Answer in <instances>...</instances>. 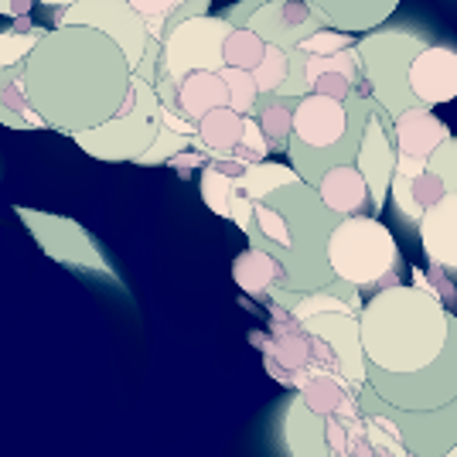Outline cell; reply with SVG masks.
I'll list each match as a JSON object with an SVG mask.
<instances>
[{"label":"cell","mask_w":457,"mask_h":457,"mask_svg":"<svg viewBox=\"0 0 457 457\" xmlns=\"http://www.w3.org/2000/svg\"><path fill=\"white\" fill-rule=\"evenodd\" d=\"M287 72H290V52L280 48V45H267V52L260 58V65L253 69V79H256V89L260 96L277 93L287 82Z\"/></svg>","instance_id":"e575fe53"},{"label":"cell","mask_w":457,"mask_h":457,"mask_svg":"<svg viewBox=\"0 0 457 457\" xmlns=\"http://www.w3.org/2000/svg\"><path fill=\"white\" fill-rule=\"evenodd\" d=\"M18 219L28 226V232L35 236V243L41 246V253L55 263L76 270H93V273H106L113 277L110 260L103 256V249L96 243L86 228L79 226L76 219H65V215H48L38 209H24L18 205Z\"/></svg>","instance_id":"4fadbf2b"},{"label":"cell","mask_w":457,"mask_h":457,"mask_svg":"<svg viewBox=\"0 0 457 457\" xmlns=\"http://www.w3.org/2000/svg\"><path fill=\"white\" fill-rule=\"evenodd\" d=\"M444 457H457V444H454V447H451V451H447Z\"/></svg>","instance_id":"ee69618b"},{"label":"cell","mask_w":457,"mask_h":457,"mask_svg":"<svg viewBox=\"0 0 457 457\" xmlns=\"http://www.w3.org/2000/svg\"><path fill=\"white\" fill-rule=\"evenodd\" d=\"M232 280L239 284L243 294L256 297V301H267L273 290H284L287 287V273L270 253L249 246L246 253L236 256V263H232Z\"/></svg>","instance_id":"484cf974"},{"label":"cell","mask_w":457,"mask_h":457,"mask_svg":"<svg viewBox=\"0 0 457 457\" xmlns=\"http://www.w3.org/2000/svg\"><path fill=\"white\" fill-rule=\"evenodd\" d=\"M406 86L417 103L423 106H440L457 99V45L451 41H430L406 72Z\"/></svg>","instance_id":"2e32d148"},{"label":"cell","mask_w":457,"mask_h":457,"mask_svg":"<svg viewBox=\"0 0 457 457\" xmlns=\"http://www.w3.org/2000/svg\"><path fill=\"white\" fill-rule=\"evenodd\" d=\"M451 137V127L430 113V106L413 103L403 113L393 116V147L396 157H413V161H430V154Z\"/></svg>","instance_id":"d6986e66"},{"label":"cell","mask_w":457,"mask_h":457,"mask_svg":"<svg viewBox=\"0 0 457 457\" xmlns=\"http://www.w3.org/2000/svg\"><path fill=\"white\" fill-rule=\"evenodd\" d=\"M228 24L222 14H198L171 24L161 38V55H157V76L178 82L188 72H219L222 69V41L228 35ZM154 76V79H157Z\"/></svg>","instance_id":"9c48e42d"},{"label":"cell","mask_w":457,"mask_h":457,"mask_svg":"<svg viewBox=\"0 0 457 457\" xmlns=\"http://www.w3.org/2000/svg\"><path fill=\"white\" fill-rule=\"evenodd\" d=\"M38 0H0V14L4 18H24Z\"/></svg>","instance_id":"b9f144b4"},{"label":"cell","mask_w":457,"mask_h":457,"mask_svg":"<svg viewBox=\"0 0 457 457\" xmlns=\"http://www.w3.org/2000/svg\"><path fill=\"white\" fill-rule=\"evenodd\" d=\"M161 106L181 113L185 120L195 123V120H202V116L209 113V110H215V106H228L226 82H222L219 72H205V69L188 72V76H181L174 82L171 93L161 96Z\"/></svg>","instance_id":"7402d4cb"},{"label":"cell","mask_w":457,"mask_h":457,"mask_svg":"<svg viewBox=\"0 0 457 457\" xmlns=\"http://www.w3.org/2000/svg\"><path fill=\"white\" fill-rule=\"evenodd\" d=\"M243 120H246V116L228 110V106H215V110H209L202 120H195V137H191V144L205 154L209 161L212 157H228V154L236 151L239 137H243Z\"/></svg>","instance_id":"4316f807"},{"label":"cell","mask_w":457,"mask_h":457,"mask_svg":"<svg viewBox=\"0 0 457 457\" xmlns=\"http://www.w3.org/2000/svg\"><path fill=\"white\" fill-rule=\"evenodd\" d=\"M0 127L11 130H48L24 93L21 65H0Z\"/></svg>","instance_id":"83f0119b"},{"label":"cell","mask_w":457,"mask_h":457,"mask_svg":"<svg viewBox=\"0 0 457 457\" xmlns=\"http://www.w3.org/2000/svg\"><path fill=\"white\" fill-rule=\"evenodd\" d=\"M335 222L338 215L318 198L314 185L290 181L253 202L243 232L249 246L270 253L284 267V294H311L335 280L324 256L328 232L335 228Z\"/></svg>","instance_id":"3957f363"},{"label":"cell","mask_w":457,"mask_h":457,"mask_svg":"<svg viewBox=\"0 0 457 457\" xmlns=\"http://www.w3.org/2000/svg\"><path fill=\"white\" fill-rule=\"evenodd\" d=\"M38 4H45V7H48V11L55 14V11H62V7H69V4H76V0H38Z\"/></svg>","instance_id":"7bdbcfd3"},{"label":"cell","mask_w":457,"mask_h":457,"mask_svg":"<svg viewBox=\"0 0 457 457\" xmlns=\"http://www.w3.org/2000/svg\"><path fill=\"white\" fill-rule=\"evenodd\" d=\"M355 168L362 171L372 198V215H379L389 202V181L396 168V147H393V120L382 113L379 106H372V113L362 127V140L355 151Z\"/></svg>","instance_id":"9a60e30c"},{"label":"cell","mask_w":457,"mask_h":457,"mask_svg":"<svg viewBox=\"0 0 457 457\" xmlns=\"http://www.w3.org/2000/svg\"><path fill=\"white\" fill-rule=\"evenodd\" d=\"M427 168L440 174V181L447 185V191H457V137L454 134L447 137L437 151L430 154Z\"/></svg>","instance_id":"ab89813d"},{"label":"cell","mask_w":457,"mask_h":457,"mask_svg":"<svg viewBox=\"0 0 457 457\" xmlns=\"http://www.w3.org/2000/svg\"><path fill=\"white\" fill-rule=\"evenodd\" d=\"M127 4L134 7L140 18H144V24H147V35H151L154 41H161L168 18H171V14L181 7V4H185V0H127Z\"/></svg>","instance_id":"74e56055"},{"label":"cell","mask_w":457,"mask_h":457,"mask_svg":"<svg viewBox=\"0 0 457 457\" xmlns=\"http://www.w3.org/2000/svg\"><path fill=\"white\" fill-rule=\"evenodd\" d=\"M24 93L48 130L79 134L106 123L130 93L134 69L110 35L55 24L21 62Z\"/></svg>","instance_id":"6da1fadb"},{"label":"cell","mask_w":457,"mask_h":457,"mask_svg":"<svg viewBox=\"0 0 457 457\" xmlns=\"http://www.w3.org/2000/svg\"><path fill=\"white\" fill-rule=\"evenodd\" d=\"M328 420L307 410V403L294 393V400L284 413V447L290 457H328Z\"/></svg>","instance_id":"cb8c5ba5"},{"label":"cell","mask_w":457,"mask_h":457,"mask_svg":"<svg viewBox=\"0 0 457 457\" xmlns=\"http://www.w3.org/2000/svg\"><path fill=\"white\" fill-rule=\"evenodd\" d=\"M359 406L362 413L386 417L400 434L406 454L417 457H444L457 444V400L437 410H396L386 400H379L369 382L359 386Z\"/></svg>","instance_id":"30bf717a"},{"label":"cell","mask_w":457,"mask_h":457,"mask_svg":"<svg viewBox=\"0 0 457 457\" xmlns=\"http://www.w3.org/2000/svg\"><path fill=\"white\" fill-rule=\"evenodd\" d=\"M451 311H454V314H457V297H454V307H451Z\"/></svg>","instance_id":"f6af8a7d"},{"label":"cell","mask_w":457,"mask_h":457,"mask_svg":"<svg viewBox=\"0 0 457 457\" xmlns=\"http://www.w3.org/2000/svg\"><path fill=\"white\" fill-rule=\"evenodd\" d=\"M389 191H393V205H396V212H400V219L406 222V226L417 228L420 215H423V212L430 209L440 195L447 191V185L440 181L437 171L423 168V171H417V174H393Z\"/></svg>","instance_id":"d4e9b609"},{"label":"cell","mask_w":457,"mask_h":457,"mask_svg":"<svg viewBox=\"0 0 457 457\" xmlns=\"http://www.w3.org/2000/svg\"><path fill=\"white\" fill-rule=\"evenodd\" d=\"M222 18L232 28H249L267 45H280L287 52L297 48L311 31L324 28L304 0H239L222 11Z\"/></svg>","instance_id":"7c38bea8"},{"label":"cell","mask_w":457,"mask_h":457,"mask_svg":"<svg viewBox=\"0 0 457 457\" xmlns=\"http://www.w3.org/2000/svg\"><path fill=\"white\" fill-rule=\"evenodd\" d=\"M328 267L335 280L352 284L359 294H376L403 284V256L393 228L376 215H345L328 232Z\"/></svg>","instance_id":"5b68a950"},{"label":"cell","mask_w":457,"mask_h":457,"mask_svg":"<svg viewBox=\"0 0 457 457\" xmlns=\"http://www.w3.org/2000/svg\"><path fill=\"white\" fill-rule=\"evenodd\" d=\"M185 147H191V137L188 134H178V130H171V127H157V137L151 140V147L137 157L134 164H144V168H157V164H168L174 154L185 151Z\"/></svg>","instance_id":"d590c367"},{"label":"cell","mask_w":457,"mask_h":457,"mask_svg":"<svg viewBox=\"0 0 457 457\" xmlns=\"http://www.w3.org/2000/svg\"><path fill=\"white\" fill-rule=\"evenodd\" d=\"M256 123L267 137L270 154H287V144H290V130H294V99H284V96L270 93L256 99Z\"/></svg>","instance_id":"f1b7e54d"},{"label":"cell","mask_w":457,"mask_h":457,"mask_svg":"<svg viewBox=\"0 0 457 457\" xmlns=\"http://www.w3.org/2000/svg\"><path fill=\"white\" fill-rule=\"evenodd\" d=\"M263 52H267V41L260 35H253L249 28H228L226 41H222V65L253 72L260 65Z\"/></svg>","instance_id":"1f68e13d"},{"label":"cell","mask_w":457,"mask_h":457,"mask_svg":"<svg viewBox=\"0 0 457 457\" xmlns=\"http://www.w3.org/2000/svg\"><path fill=\"white\" fill-rule=\"evenodd\" d=\"M359 386L362 382H352L342 372H314L311 379L301 382V389H294L301 400L307 403V410H314L324 420H359L362 417V406H359Z\"/></svg>","instance_id":"ac0fdd59"},{"label":"cell","mask_w":457,"mask_h":457,"mask_svg":"<svg viewBox=\"0 0 457 457\" xmlns=\"http://www.w3.org/2000/svg\"><path fill=\"white\" fill-rule=\"evenodd\" d=\"M420 246L430 267L457 280V191H444L417 222Z\"/></svg>","instance_id":"e0dca14e"},{"label":"cell","mask_w":457,"mask_h":457,"mask_svg":"<svg viewBox=\"0 0 457 457\" xmlns=\"http://www.w3.org/2000/svg\"><path fill=\"white\" fill-rule=\"evenodd\" d=\"M318 198L338 219L345 215H372V198H369V185H365L362 171L355 164H335L318 178Z\"/></svg>","instance_id":"603a6c76"},{"label":"cell","mask_w":457,"mask_h":457,"mask_svg":"<svg viewBox=\"0 0 457 457\" xmlns=\"http://www.w3.org/2000/svg\"><path fill=\"white\" fill-rule=\"evenodd\" d=\"M352 45H355V35H345V31H335V28H318V31H311L297 48H301L304 55H335V52L352 48Z\"/></svg>","instance_id":"f35d334b"},{"label":"cell","mask_w":457,"mask_h":457,"mask_svg":"<svg viewBox=\"0 0 457 457\" xmlns=\"http://www.w3.org/2000/svg\"><path fill=\"white\" fill-rule=\"evenodd\" d=\"M430 45V35L423 28H372L355 41L359 65H362V82L369 86L372 103L382 113L393 116L413 106L417 99L406 86L410 62Z\"/></svg>","instance_id":"8992f818"},{"label":"cell","mask_w":457,"mask_h":457,"mask_svg":"<svg viewBox=\"0 0 457 457\" xmlns=\"http://www.w3.org/2000/svg\"><path fill=\"white\" fill-rule=\"evenodd\" d=\"M362 82V65L355 45L342 48L335 55H304V86L307 93L331 96V99H348Z\"/></svg>","instance_id":"44dd1931"},{"label":"cell","mask_w":457,"mask_h":457,"mask_svg":"<svg viewBox=\"0 0 457 457\" xmlns=\"http://www.w3.org/2000/svg\"><path fill=\"white\" fill-rule=\"evenodd\" d=\"M324 28L345 35H365L396 14L400 0H304Z\"/></svg>","instance_id":"ffe728a7"},{"label":"cell","mask_w":457,"mask_h":457,"mask_svg":"<svg viewBox=\"0 0 457 457\" xmlns=\"http://www.w3.org/2000/svg\"><path fill=\"white\" fill-rule=\"evenodd\" d=\"M253 345L263 352L270 376L290 389H301V382L311 379L314 372H338V359L328 342L280 304H273L270 331H253Z\"/></svg>","instance_id":"ba28073f"},{"label":"cell","mask_w":457,"mask_h":457,"mask_svg":"<svg viewBox=\"0 0 457 457\" xmlns=\"http://www.w3.org/2000/svg\"><path fill=\"white\" fill-rule=\"evenodd\" d=\"M219 76L226 82V93H228V110L236 113L249 116L256 110V99H260V89H256V79L246 69H232V65H222Z\"/></svg>","instance_id":"836d02e7"},{"label":"cell","mask_w":457,"mask_h":457,"mask_svg":"<svg viewBox=\"0 0 457 457\" xmlns=\"http://www.w3.org/2000/svg\"><path fill=\"white\" fill-rule=\"evenodd\" d=\"M228 157H236L239 164H260V161H267L270 157V147H267V137L260 130V123H256V116L249 113L243 120V137H239V144H236V151L228 154Z\"/></svg>","instance_id":"8d00e7d4"},{"label":"cell","mask_w":457,"mask_h":457,"mask_svg":"<svg viewBox=\"0 0 457 457\" xmlns=\"http://www.w3.org/2000/svg\"><path fill=\"white\" fill-rule=\"evenodd\" d=\"M198 188H202V202H205L219 219H228L232 198H236V178L209 161V164L202 168V185H198Z\"/></svg>","instance_id":"d6a6232c"},{"label":"cell","mask_w":457,"mask_h":457,"mask_svg":"<svg viewBox=\"0 0 457 457\" xmlns=\"http://www.w3.org/2000/svg\"><path fill=\"white\" fill-rule=\"evenodd\" d=\"M290 181H301V174L294 171L290 164H277V161H260V164H249L246 171L236 178V191L249 198V202H260L263 195H270L280 185H290Z\"/></svg>","instance_id":"f546056e"},{"label":"cell","mask_w":457,"mask_h":457,"mask_svg":"<svg viewBox=\"0 0 457 457\" xmlns=\"http://www.w3.org/2000/svg\"><path fill=\"white\" fill-rule=\"evenodd\" d=\"M369 389L396 410H437L457 400V328L444 355L413 376H365Z\"/></svg>","instance_id":"8fae6325"},{"label":"cell","mask_w":457,"mask_h":457,"mask_svg":"<svg viewBox=\"0 0 457 457\" xmlns=\"http://www.w3.org/2000/svg\"><path fill=\"white\" fill-rule=\"evenodd\" d=\"M157 127H161V99L147 79L134 76L123 106L106 123L72 134V140L96 161H137L151 147Z\"/></svg>","instance_id":"52a82bcc"},{"label":"cell","mask_w":457,"mask_h":457,"mask_svg":"<svg viewBox=\"0 0 457 457\" xmlns=\"http://www.w3.org/2000/svg\"><path fill=\"white\" fill-rule=\"evenodd\" d=\"M168 164H171L174 171H181L185 174V178H188L191 171H198V168H205V164H209V157H205V154L198 151V147H195V144H191V147H185V151H178L171 157V161H168Z\"/></svg>","instance_id":"60d3db41"},{"label":"cell","mask_w":457,"mask_h":457,"mask_svg":"<svg viewBox=\"0 0 457 457\" xmlns=\"http://www.w3.org/2000/svg\"><path fill=\"white\" fill-rule=\"evenodd\" d=\"M14 24L0 31V65H21L28 52L38 45V38L48 31V28H38L35 21L28 18H11Z\"/></svg>","instance_id":"4dcf8cb0"},{"label":"cell","mask_w":457,"mask_h":457,"mask_svg":"<svg viewBox=\"0 0 457 457\" xmlns=\"http://www.w3.org/2000/svg\"><path fill=\"white\" fill-rule=\"evenodd\" d=\"M55 24H86V28H96L103 35L123 48V55L134 69L137 62L147 52V24L137 14L127 0H76L69 7L55 11Z\"/></svg>","instance_id":"5bb4252c"},{"label":"cell","mask_w":457,"mask_h":457,"mask_svg":"<svg viewBox=\"0 0 457 457\" xmlns=\"http://www.w3.org/2000/svg\"><path fill=\"white\" fill-rule=\"evenodd\" d=\"M457 314L413 284L376 290L359 311L365 376H413L434 365L454 338Z\"/></svg>","instance_id":"7a4b0ae2"},{"label":"cell","mask_w":457,"mask_h":457,"mask_svg":"<svg viewBox=\"0 0 457 457\" xmlns=\"http://www.w3.org/2000/svg\"><path fill=\"white\" fill-rule=\"evenodd\" d=\"M372 99L352 93L348 99L304 93L294 99V130L287 144L290 168L301 181L318 185L328 168L355 164V151L362 140V127L372 113Z\"/></svg>","instance_id":"277c9868"}]
</instances>
